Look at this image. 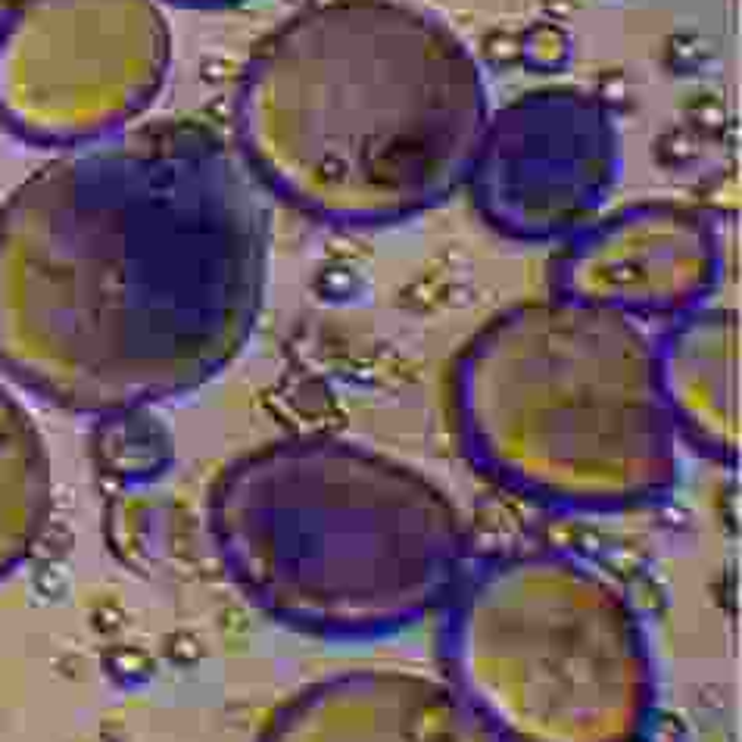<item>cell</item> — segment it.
<instances>
[{"instance_id":"obj_1","label":"cell","mask_w":742,"mask_h":742,"mask_svg":"<svg viewBox=\"0 0 742 742\" xmlns=\"http://www.w3.org/2000/svg\"><path fill=\"white\" fill-rule=\"evenodd\" d=\"M268 250L265 188L216 129L65 151L0 206V369L87 415L200 391L256 331Z\"/></svg>"},{"instance_id":"obj_8","label":"cell","mask_w":742,"mask_h":742,"mask_svg":"<svg viewBox=\"0 0 742 742\" xmlns=\"http://www.w3.org/2000/svg\"><path fill=\"white\" fill-rule=\"evenodd\" d=\"M723 275L715 216L683 203H633L596 218L555 272V294L639 319H677L711 300Z\"/></svg>"},{"instance_id":"obj_10","label":"cell","mask_w":742,"mask_h":742,"mask_svg":"<svg viewBox=\"0 0 742 742\" xmlns=\"http://www.w3.org/2000/svg\"><path fill=\"white\" fill-rule=\"evenodd\" d=\"M658 384L680 443L720 465L740 462V315L698 306L655 340Z\"/></svg>"},{"instance_id":"obj_2","label":"cell","mask_w":742,"mask_h":742,"mask_svg":"<svg viewBox=\"0 0 742 742\" xmlns=\"http://www.w3.org/2000/svg\"><path fill=\"white\" fill-rule=\"evenodd\" d=\"M235 119L265 191L327 225L374 228L468 181L490 100L446 22L399 0H327L260 44Z\"/></svg>"},{"instance_id":"obj_6","label":"cell","mask_w":742,"mask_h":742,"mask_svg":"<svg viewBox=\"0 0 742 742\" xmlns=\"http://www.w3.org/2000/svg\"><path fill=\"white\" fill-rule=\"evenodd\" d=\"M169 63L156 0H20L0 32V125L50 151L97 144L147 112Z\"/></svg>"},{"instance_id":"obj_12","label":"cell","mask_w":742,"mask_h":742,"mask_svg":"<svg viewBox=\"0 0 742 742\" xmlns=\"http://www.w3.org/2000/svg\"><path fill=\"white\" fill-rule=\"evenodd\" d=\"M16 7H20V0H0V32H3V25L10 22Z\"/></svg>"},{"instance_id":"obj_11","label":"cell","mask_w":742,"mask_h":742,"mask_svg":"<svg viewBox=\"0 0 742 742\" xmlns=\"http://www.w3.org/2000/svg\"><path fill=\"white\" fill-rule=\"evenodd\" d=\"M172 3H178V7H200V10H206V7H231V3H238V0H172Z\"/></svg>"},{"instance_id":"obj_9","label":"cell","mask_w":742,"mask_h":742,"mask_svg":"<svg viewBox=\"0 0 742 742\" xmlns=\"http://www.w3.org/2000/svg\"><path fill=\"white\" fill-rule=\"evenodd\" d=\"M262 742H502L446 677L366 668L325 677L275 711Z\"/></svg>"},{"instance_id":"obj_7","label":"cell","mask_w":742,"mask_h":742,"mask_svg":"<svg viewBox=\"0 0 742 742\" xmlns=\"http://www.w3.org/2000/svg\"><path fill=\"white\" fill-rule=\"evenodd\" d=\"M621 178L611 107L577 87L522 94L487 119L468 188L502 238L555 243L593 225Z\"/></svg>"},{"instance_id":"obj_5","label":"cell","mask_w":742,"mask_h":742,"mask_svg":"<svg viewBox=\"0 0 742 742\" xmlns=\"http://www.w3.org/2000/svg\"><path fill=\"white\" fill-rule=\"evenodd\" d=\"M446 680L502 742H643L658 715L653 643L606 567L515 549L446 606Z\"/></svg>"},{"instance_id":"obj_4","label":"cell","mask_w":742,"mask_h":742,"mask_svg":"<svg viewBox=\"0 0 742 742\" xmlns=\"http://www.w3.org/2000/svg\"><path fill=\"white\" fill-rule=\"evenodd\" d=\"M465 453L505 490L574 515L665 500L680 436L655 340L621 312L546 297L471 337L456 369Z\"/></svg>"},{"instance_id":"obj_3","label":"cell","mask_w":742,"mask_h":742,"mask_svg":"<svg viewBox=\"0 0 742 742\" xmlns=\"http://www.w3.org/2000/svg\"><path fill=\"white\" fill-rule=\"evenodd\" d=\"M210 534L256 609L337 643L409 631L446 609L468 574V530L450 493L334 436L238 458L213 487Z\"/></svg>"}]
</instances>
